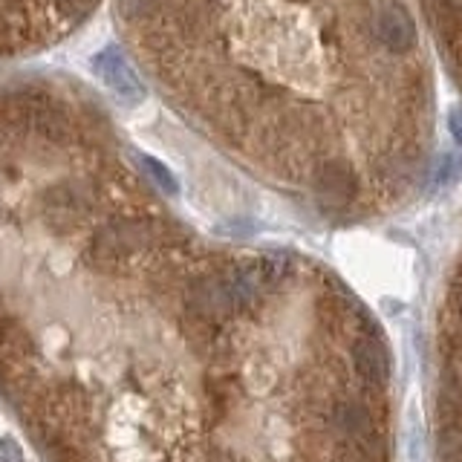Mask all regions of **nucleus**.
Wrapping results in <instances>:
<instances>
[{"label":"nucleus","instance_id":"obj_1","mask_svg":"<svg viewBox=\"0 0 462 462\" xmlns=\"http://www.w3.org/2000/svg\"><path fill=\"white\" fill-rule=\"evenodd\" d=\"M350 361L355 376L364 378L370 387H385L390 382V353L378 333H373V327L361 329L359 338L353 341Z\"/></svg>","mask_w":462,"mask_h":462},{"label":"nucleus","instance_id":"obj_2","mask_svg":"<svg viewBox=\"0 0 462 462\" xmlns=\"http://www.w3.org/2000/svg\"><path fill=\"white\" fill-rule=\"evenodd\" d=\"M324 422L341 440H353V445L367 442L373 434V413L359 399H329L324 408Z\"/></svg>","mask_w":462,"mask_h":462},{"label":"nucleus","instance_id":"obj_3","mask_svg":"<svg viewBox=\"0 0 462 462\" xmlns=\"http://www.w3.org/2000/svg\"><path fill=\"white\" fill-rule=\"evenodd\" d=\"M312 191L324 206L341 208L355 197V191H359V180H355V174L347 162L327 159L318 165L312 174Z\"/></svg>","mask_w":462,"mask_h":462},{"label":"nucleus","instance_id":"obj_4","mask_svg":"<svg viewBox=\"0 0 462 462\" xmlns=\"http://www.w3.org/2000/svg\"><path fill=\"white\" fill-rule=\"evenodd\" d=\"M376 38L382 41L390 53H408L417 44V27H413L410 12L399 4V0H387L376 12Z\"/></svg>","mask_w":462,"mask_h":462},{"label":"nucleus","instance_id":"obj_5","mask_svg":"<svg viewBox=\"0 0 462 462\" xmlns=\"http://www.w3.org/2000/svg\"><path fill=\"white\" fill-rule=\"evenodd\" d=\"M96 69H99V76L108 81V87L113 93H118L122 99H127V101L142 99V85L136 81V76L130 73V67L125 64V58L118 55L116 50H104L96 58Z\"/></svg>","mask_w":462,"mask_h":462},{"label":"nucleus","instance_id":"obj_6","mask_svg":"<svg viewBox=\"0 0 462 462\" xmlns=\"http://www.w3.org/2000/svg\"><path fill=\"white\" fill-rule=\"evenodd\" d=\"M139 165L142 168H145V174L150 176V182L157 185V191H162V194H176L180 191V185H176V176L165 168V165L159 162V159H153V157H145V153H139Z\"/></svg>","mask_w":462,"mask_h":462},{"label":"nucleus","instance_id":"obj_7","mask_svg":"<svg viewBox=\"0 0 462 462\" xmlns=\"http://www.w3.org/2000/svg\"><path fill=\"white\" fill-rule=\"evenodd\" d=\"M462 174V157L459 153H445V157L436 162V171H434V185L442 188V185H451L457 176Z\"/></svg>","mask_w":462,"mask_h":462},{"label":"nucleus","instance_id":"obj_8","mask_svg":"<svg viewBox=\"0 0 462 462\" xmlns=\"http://www.w3.org/2000/svg\"><path fill=\"white\" fill-rule=\"evenodd\" d=\"M0 462H27L15 440H0Z\"/></svg>","mask_w":462,"mask_h":462},{"label":"nucleus","instance_id":"obj_9","mask_svg":"<svg viewBox=\"0 0 462 462\" xmlns=\"http://www.w3.org/2000/svg\"><path fill=\"white\" fill-rule=\"evenodd\" d=\"M448 130H451V136L462 145V104H454V108L448 110Z\"/></svg>","mask_w":462,"mask_h":462}]
</instances>
